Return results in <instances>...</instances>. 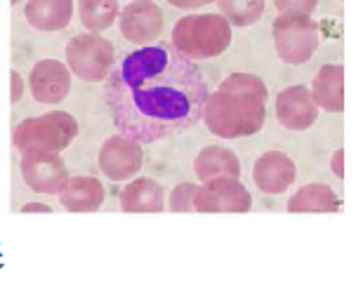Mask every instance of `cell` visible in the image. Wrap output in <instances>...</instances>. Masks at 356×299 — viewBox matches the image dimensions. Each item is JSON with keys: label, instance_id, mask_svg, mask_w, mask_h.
<instances>
[{"label": "cell", "instance_id": "5bb4252c", "mask_svg": "<svg viewBox=\"0 0 356 299\" xmlns=\"http://www.w3.org/2000/svg\"><path fill=\"white\" fill-rule=\"evenodd\" d=\"M59 203L69 212H95L104 205L106 189L102 187L97 177L90 175H76L69 177L66 184L59 191Z\"/></svg>", "mask_w": 356, "mask_h": 299}, {"label": "cell", "instance_id": "5b68a950", "mask_svg": "<svg viewBox=\"0 0 356 299\" xmlns=\"http://www.w3.org/2000/svg\"><path fill=\"white\" fill-rule=\"evenodd\" d=\"M66 67L83 83H104L116 67V47L99 33H81L66 43Z\"/></svg>", "mask_w": 356, "mask_h": 299}, {"label": "cell", "instance_id": "3957f363", "mask_svg": "<svg viewBox=\"0 0 356 299\" xmlns=\"http://www.w3.org/2000/svg\"><path fill=\"white\" fill-rule=\"evenodd\" d=\"M232 43V24L220 12L182 17L172 26V45L189 59L220 57Z\"/></svg>", "mask_w": 356, "mask_h": 299}, {"label": "cell", "instance_id": "603a6c76", "mask_svg": "<svg viewBox=\"0 0 356 299\" xmlns=\"http://www.w3.org/2000/svg\"><path fill=\"white\" fill-rule=\"evenodd\" d=\"M196 187L198 184L194 182H182V184H177L172 191H170V196H168V200H165V207L170 212H191L194 210V194H196Z\"/></svg>", "mask_w": 356, "mask_h": 299}, {"label": "cell", "instance_id": "7402d4cb", "mask_svg": "<svg viewBox=\"0 0 356 299\" xmlns=\"http://www.w3.org/2000/svg\"><path fill=\"white\" fill-rule=\"evenodd\" d=\"M217 89H227V92H241V94H252L267 101V85L252 74H232L229 78L222 80V85Z\"/></svg>", "mask_w": 356, "mask_h": 299}, {"label": "cell", "instance_id": "6da1fadb", "mask_svg": "<svg viewBox=\"0 0 356 299\" xmlns=\"http://www.w3.org/2000/svg\"><path fill=\"white\" fill-rule=\"evenodd\" d=\"M106 109L118 133L137 144L182 135L201 121L208 83L172 43L128 52L106 78Z\"/></svg>", "mask_w": 356, "mask_h": 299}, {"label": "cell", "instance_id": "44dd1931", "mask_svg": "<svg viewBox=\"0 0 356 299\" xmlns=\"http://www.w3.org/2000/svg\"><path fill=\"white\" fill-rule=\"evenodd\" d=\"M220 15L234 26H252L264 15V0H215Z\"/></svg>", "mask_w": 356, "mask_h": 299}, {"label": "cell", "instance_id": "7c38bea8", "mask_svg": "<svg viewBox=\"0 0 356 299\" xmlns=\"http://www.w3.org/2000/svg\"><path fill=\"white\" fill-rule=\"evenodd\" d=\"M29 89L38 104H59L71 92V71L59 59H40L29 76Z\"/></svg>", "mask_w": 356, "mask_h": 299}, {"label": "cell", "instance_id": "ba28073f", "mask_svg": "<svg viewBox=\"0 0 356 299\" xmlns=\"http://www.w3.org/2000/svg\"><path fill=\"white\" fill-rule=\"evenodd\" d=\"M250 207L252 196L238 177H215L196 187V212H248Z\"/></svg>", "mask_w": 356, "mask_h": 299}, {"label": "cell", "instance_id": "52a82bcc", "mask_svg": "<svg viewBox=\"0 0 356 299\" xmlns=\"http://www.w3.org/2000/svg\"><path fill=\"white\" fill-rule=\"evenodd\" d=\"M19 172L24 184L43 196L59 194L69 179V167H66L64 158L57 151H47V148H24Z\"/></svg>", "mask_w": 356, "mask_h": 299}, {"label": "cell", "instance_id": "484cf974", "mask_svg": "<svg viewBox=\"0 0 356 299\" xmlns=\"http://www.w3.org/2000/svg\"><path fill=\"white\" fill-rule=\"evenodd\" d=\"M330 172H333L337 179H345V151H342V148H337L333 153V158H330Z\"/></svg>", "mask_w": 356, "mask_h": 299}, {"label": "cell", "instance_id": "f1b7e54d", "mask_svg": "<svg viewBox=\"0 0 356 299\" xmlns=\"http://www.w3.org/2000/svg\"><path fill=\"white\" fill-rule=\"evenodd\" d=\"M10 3H12V5H19V3H22V0H10Z\"/></svg>", "mask_w": 356, "mask_h": 299}, {"label": "cell", "instance_id": "30bf717a", "mask_svg": "<svg viewBox=\"0 0 356 299\" xmlns=\"http://www.w3.org/2000/svg\"><path fill=\"white\" fill-rule=\"evenodd\" d=\"M99 170L111 182H128L144 165V148L123 135H113L102 144L97 155Z\"/></svg>", "mask_w": 356, "mask_h": 299}, {"label": "cell", "instance_id": "d4e9b609", "mask_svg": "<svg viewBox=\"0 0 356 299\" xmlns=\"http://www.w3.org/2000/svg\"><path fill=\"white\" fill-rule=\"evenodd\" d=\"M24 92H26V83H24V78L19 71H12L10 74V101L12 104H19Z\"/></svg>", "mask_w": 356, "mask_h": 299}, {"label": "cell", "instance_id": "4316f807", "mask_svg": "<svg viewBox=\"0 0 356 299\" xmlns=\"http://www.w3.org/2000/svg\"><path fill=\"white\" fill-rule=\"evenodd\" d=\"M168 3L177 10H198V8H205V5L215 3V0H168Z\"/></svg>", "mask_w": 356, "mask_h": 299}, {"label": "cell", "instance_id": "2e32d148", "mask_svg": "<svg viewBox=\"0 0 356 299\" xmlns=\"http://www.w3.org/2000/svg\"><path fill=\"white\" fill-rule=\"evenodd\" d=\"M24 17L35 31H64L74 19V0H26Z\"/></svg>", "mask_w": 356, "mask_h": 299}, {"label": "cell", "instance_id": "83f0119b", "mask_svg": "<svg viewBox=\"0 0 356 299\" xmlns=\"http://www.w3.org/2000/svg\"><path fill=\"white\" fill-rule=\"evenodd\" d=\"M22 212L26 214V212H52L50 210V205H45V203H26V205H22Z\"/></svg>", "mask_w": 356, "mask_h": 299}, {"label": "cell", "instance_id": "7a4b0ae2", "mask_svg": "<svg viewBox=\"0 0 356 299\" xmlns=\"http://www.w3.org/2000/svg\"><path fill=\"white\" fill-rule=\"evenodd\" d=\"M267 101L252 94L217 89L208 92L203 104V123L220 139H241L257 135L267 121Z\"/></svg>", "mask_w": 356, "mask_h": 299}, {"label": "cell", "instance_id": "8992f818", "mask_svg": "<svg viewBox=\"0 0 356 299\" xmlns=\"http://www.w3.org/2000/svg\"><path fill=\"white\" fill-rule=\"evenodd\" d=\"M271 35H274L276 55L283 64H291V67L309 62L321 43L318 26L312 17L302 15H279L271 24Z\"/></svg>", "mask_w": 356, "mask_h": 299}, {"label": "cell", "instance_id": "9a60e30c", "mask_svg": "<svg viewBox=\"0 0 356 299\" xmlns=\"http://www.w3.org/2000/svg\"><path fill=\"white\" fill-rule=\"evenodd\" d=\"M312 99L318 109L328 113H342L345 109V67L342 64H325L314 76L309 87Z\"/></svg>", "mask_w": 356, "mask_h": 299}, {"label": "cell", "instance_id": "e0dca14e", "mask_svg": "<svg viewBox=\"0 0 356 299\" xmlns=\"http://www.w3.org/2000/svg\"><path fill=\"white\" fill-rule=\"evenodd\" d=\"M120 210L123 212H163L165 210V191L156 179L140 177L120 191Z\"/></svg>", "mask_w": 356, "mask_h": 299}, {"label": "cell", "instance_id": "ffe728a7", "mask_svg": "<svg viewBox=\"0 0 356 299\" xmlns=\"http://www.w3.org/2000/svg\"><path fill=\"white\" fill-rule=\"evenodd\" d=\"M118 0H78V17L90 33H102L118 19Z\"/></svg>", "mask_w": 356, "mask_h": 299}, {"label": "cell", "instance_id": "277c9868", "mask_svg": "<svg viewBox=\"0 0 356 299\" xmlns=\"http://www.w3.org/2000/svg\"><path fill=\"white\" fill-rule=\"evenodd\" d=\"M78 137V121L66 111H50L45 116L26 118L15 130V148H47V151H64Z\"/></svg>", "mask_w": 356, "mask_h": 299}, {"label": "cell", "instance_id": "ac0fdd59", "mask_svg": "<svg viewBox=\"0 0 356 299\" xmlns=\"http://www.w3.org/2000/svg\"><path fill=\"white\" fill-rule=\"evenodd\" d=\"M194 172L201 182L215 177H241L238 155L227 146H205L194 160Z\"/></svg>", "mask_w": 356, "mask_h": 299}, {"label": "cell", "instance_id": "8fae6325", "mask_svg": "<svg viewBox=\"0 0 356 299\" xmlns=\"http://www.w3.org/2000/svg\"><path fill=\"white\" fill-rule=\"evenodd\" d=\"M276 121L291 133H305L318 118V106L312 99L309 87L291 85L276 94Z\"/></svg>", "mask_w": 356, "mask_h": 299}, {"label": "cell", "instance_id": "d6986e66", "mask_svg": "<svg viewBox=\"0 0 356 299\" xmlns=\"http://www.w3.org/2000/svg\"><path fill=\"white\" fill-rule=\"evenodd\" d=\"M288 212H337L340 198L328 184H307L288 198Z\"/></svg>", "mask_w": 356, "mask_h": 299}, {"label": "cell", "instance_id": "9c48e42d", "mask_svg": "<svg viewBox=\"0 0 356 299\" xmlns=\"http://www.w3.org/2000/svg\"><path fill=\"white\" fill-rule=\"evenodd\" d=\"M118 26L123 38L132 45H154L163 35L165 15L154 0H132L118 12Z\"/></svg>", "mask_w": 356, "mask_h": 299}, {"label": "cell", "instance_id": "4fadbf2b", "mask_svg": "<svg viewBox=\"0 0 356 299\" xmlns=\"http://www.w3.org/2000/svg\"><path fill=\"white\" fill-rule=\"evenodd\" d=\"M295 177H298V165L283 151L262 153L252 165V182L267 196L286 194L295 184Z\"/></svg>", "mask_w": 356, "mask_h": 299}, {"label": "cell", "instance_id": "cb8c5ba5", "mask_svg": "<svg viewBox=\"0 0 356 299\" xmlns=\"http://www.w3.org/2000/svg\"><path fill=\"white\" fill-rule=\"evenodd\" d=\"M279 15H302L312 17L318 8V0H274Z\"/></svg>", "mask_w": 356, "mask_h": 299}]
</instances>
